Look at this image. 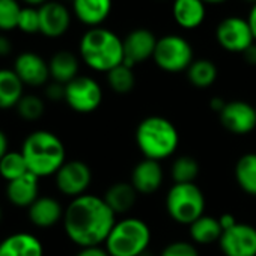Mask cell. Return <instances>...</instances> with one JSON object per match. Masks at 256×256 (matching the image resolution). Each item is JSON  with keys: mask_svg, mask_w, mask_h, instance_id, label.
Masks as SVG:
<instances>
[{"mask_svg": "<svg viewBox=\"0 0 256 256\" xmlns=\"http://www.w3.org/2000/svg\"><path fill=\"white\" fill-rule=\"evenodd\" d=\"M62 222L68 238L83 248L104 244L118 220L104 198L86 193L70 202Z\"/></svg>", "mask_w": 256, "mask_h": 256, "instance_id": "obj_1", "label": "cell"}, {"mask_svg": "<svg viewBox=\"0 0 256 256\" xmlns=\"http://www.w3.org/2000/svg\"><path fill=\"white\" fill-rule=\"evenodd\" d=\"M22 154L29 172L36 178L56 175L66 162L64 142L47 130L32 132L23 142Z\"/></svg>", "mask_w": 256, "mask_h": 256, "instance_id": "obj_2", "label": "cell"}, {"mask_svg": "<svg viewBox=\"0 0 256 256\" xmlns=\"http://www.w3.org/2000/svg\"><path fill=\"white\" fill-rule=\"evenodd\" d=\"M78 53L90 70L107 74L124 64V40L110 29L92 28L83 34Z\"/></svg>", "mask_w": 256, "mask_h": 256, "instance_id": "obj_3", "label": "cell"}, {"mask_svg": "<svg viewBox=\"0 0 256 256\" xmlns=\"http://www.w3.org/2000/svg\"><path fill=\"white\" fill-rule=\"evenodd\" d=\"M136 144L145 158L162 162L175 154L180 134L172 120L163 116H148L136 128Z\"/></svg>", "mask_w": 256, "mask_h": 256, "instance_id": "obj_4", "label": "cell"}, {"mask_svg": "<svg viewBox=\"0 0 256 256\" xmlns=\"http://www.w3.org/2000/svg\"><path fill=\"white\" fill-rule=\"evenodd\" d=\"M151 242L150 226L138 217L122 218L114 223L104 247L110 256H142Z\"/></svg>", "mask_w": 256, "mask_h": 256, "instance_id": "obj_5", "label": "cell"}, {"mask_svg": "<svg viewBox=\"0 0 256 256\" xmlns=\"http://www.w3.org/2000/svg\"><path fill=\"white\" fill-rule=\"evenodd\" d=\"M166 210L170 218L190 226L205 214V196L194 184H174L166 196Z\"/></svg>", "mask_w": 256, "mask_h": 256, "instance_id": "obj_6", "label": "cell"}, {"mask_svg": "<svg viewBox=\"0 0 256 256\" xmlns=\"http://www.w3.org/2000/svg\"><path fill=\"white\" fill-rule=\"evenodd\" d=\"M152 59L160 70L176 74L188 70L194 60V52L184 36L164 35L158 38Z\"/></svg>", "mask_w": 256, "mask_h": 256, "instance_id": "obj_7", "label": "cell"}, {"mask_svg": "<svg viewBox=\"0 0 256 256\" xmlns=\"http://www.w3.org/2000/svg\"><path fill=\"white\" fill-rule=\"evenodd\" d=\"M65 102L77 113H92L102 102V89L95 78L78 76L65 84Z\"/></svg>", "mask_w": 256, "mask_h": 256, "instance_id": "obj_8", "label": "cell"}, {"mask_svg": "<svg viewBox=\"0 0 256 256\" xmlns=\"http://www.w3.org/2000/svg\"><path fill=\"white\" fill-rule=\"evenodd\" d=\"M216 41L223 50L229 53H241V54L252 44H254V38L247 18L238 16L226 17L217 24Z\"/></svg>", "mask_w": 256, "mask_h": 256, "instance_id": "obj_9", "label": "cell"}, {"mask_svg": "<svg viewBox=\"0 0 256 256\" xmlns=\"http://www.w3.org/2000/svg\"><path fill=\"white\" fill-rule=\"evenodd\" d=\"M54 176L58 190L72 199L86 194V190L92 182L90 168L80 160L65 162V164L58 170Z\"/></svg>", "mask_w": 256, "mask_h": 256, "instance_id": "obj_10", "label": "cell"}, {"mask_svg": "<svg viewBox=\"0 0 256 256\" xmlns=\"http://www.w3.org/2000/svg\"><path fill=\"white\" fill-rule=\"evenodd\" d=\"M218 118L226 130L236 136L248 134L256 128V107L241 100L226 102Z\"/></svg>", "mask_w": 256, "mask_h": 256, "instance_id": "obj_11", "label": "cell"}, {"mask_svg": "<svg viewBox=\"0 0 256 256\" xmlns=\"http://www.w3.org/2000/svg\"><path fill=\"white\" fill-rule=\"evenodd\" d=\"M224 256H256V228L247 223H236L223 230L218 240Z\"/></svg>", "mask_w": 256, "mask_h": 256, "instance_id": "obj_12", "label": "cell"}, {"mask_svg": "<svg viewBox=\"0 0 256 256\" xmlns=\"http://www.w3.org/2000/svg\"><path fill=\"white\" fill-rule=\"evenodd\" d=\"M157 36L146 28L134 29L124 38V65L134 68V65L152 59Z\"/></svg>", "mask_w": 256, "mask_h": 256, "instance_id": "obj_13", "label": "cell"}, {"mask_svg": "<svg viewBox=\"0 0 256 256\" xmlns=\"http://www.w3.org/2000/svg\"><path fill=\"white\" fill-rule=\"evenodd\" d=\"M16 74L20 77L24 86L30 88H40L47 84L50 78V68L48 62L34 52H24L20 53L14 60Z\"/></svg>", "mask_w": 256, "mask_h": 256, "instance_id": "obj_14", "label": "cell"}, {"mask_svg": "<svg viewBox=\"0 0 256 256\" xmlns=\"http://www.w3.org/2000/svg\"><path fill=\"white\" fill-rule=\"evenodd\" d=\"M38 11L41 24L40 34L54 40L64 36L68 32L71 26V12L64 4L48 0L47 4L38 8Z\"/></svg>", "mask_w": 256, "mask_h": 256, "instance_id": "obj_15", "label": "cell"}, {"mask_svg": "<svg viewBox=\"0 0 256 256\" xmlns=\"http://www.w3.org/2000/svg\"><path fill=\"white\" fill-rule=\"evenodd\" d=\"M163 180L164 174L160 162L144 158L133 168L130 182L139 194H152L162 187Z\"/></svg>", "mask_w": 256, "mask_h": 256, "instance_id": "obj_16", "label": "cell"}, {"mask_svg": "<svg viewBox=\"0 0 256 256\" xmlns=\"http://www.w3.org/2000/svg\"><path fill=\"white\" fill-rule=\"evenodd\" d=\"M113 0H72V12L76 18L88 26L100 28L112 14Z\"/></svg>", "mask_w": 256, "mask_h": 256, "instance_id": "obj_17", "label": "cell"}, {"mask_svg": "<svg viewBox=\"0 0 256 256\" xmlns=\"http://www.w3.org/2000/svg\"><path fill=\"white\" fill-rule=\"evenodd\" d=\"M172 17L181 29H198L205 22L206 5L202 0H174Z\"/></svg>", "mask_w": 256, "mask_h": 256, "instance_id": "obj_18", "label": "cell"}, {"mask_svg": "<svg viewBox=\"0 0 256 256\" xmlns=\"http://www.w3.org/2000/svg\"><path fill=\"white\" fill-rule=\"evenodd\" d=\"M65 210L62 208L60 202L50 196L38 198L29 208L28 216L29 220L38 228H52L60 220H64Z\"/></svg>", "mask_w": 256, "mask_h": 256, "instance_id": "obj_19", "label": "cell"}, {"mask_svg": "<svg viewBox=\"0 0 256 256\" xmlns=\"http://www.w3.org/2000/svg\"><path fill=\"white\" fill-rule=\"evenodd\" d=\"M0 256H44V247L35 235L17 232L0 241Z\"/></svg>", "mask_w": 256, "mask_h": 256, "instance_id": "obj_20", "label": "cell"}, {"mask_svg": "<svg viewBox=\"0 0 256 256\" xmlns=\"http://www.w3.org/2000/svg\"><path fill=\"white\" fill-rule=\"evenodd\" d=\"M35 175L30 172L24 176L6 184V198L17 208H29L40 196V186Z\"/></svg>", "mask_w": 256, "mask_h": 256, "instance_id": "obj_21", "label": "cell"}, {"mask_svg": "<svg viewBox=\"0 0 256 256\" xmlns=\"http://www.w3.org/2000/svg\"><path fill=\"white\" fill-rule=\"evenodd\" d=\"M48 68H50V78L53 82H58L60 84H68L72 82L76 77H78V58L68 52V50H60L52 56L48 60Z\"/></svg>", "mask_w": 256, "mask_h": 256, "instance_id": "obj_22", "label": "cell"}, {"mask_svg": "<svg viewBox=\"0 0 256 256\" xmlns=\"http://www.w3.org/2000/svg\"><path fill=\"white\" fill-rule=\"evenodd\" d=\"M24 96V84L14 70L0 68V108L17 107Z\"/></svg>", "mask_w": 256, "mask_h": 256, "instance_id": "obj_23", "label": "cell"}, {"mask_svg": "<svg viewBox=\"0 0 256 256\" xmlns=\"http://www.w3.org/2000/svg\"><path fill=\"white\" fill-rule=\"evenodd\" d=\"M138 192L132 186V182H114L110 186L104 194L106 204L112 208V211L118 214H125L130 211L136 200H138Z\"/></svg>", "mask_w": 256, "mask_h": 256, "instance_id": "obj_24", "label": "cell"}, {"mask_svg": "<svg viewBox=\"0 0 256 256\" xmlns=\"http://www.w3.org/2000/svg\"><path fill=\"white\" fill-rule=\"evenodd\" d=\"M190 238L196 244H212L220 240L223 229L218 223V217L204 214L190 226Z\"/></svg>", "mask_w": 256, "mask_h": 256, "instance_id": "obj_25", "label": "cell"}, {"mask_svg": "<svg viewBox=\"0 0 256 256\" xmlns=\"http://www.w3.org/2000/svg\"><path fill=\"white\" fill-rule=\"evenodd\" d=\"M235 180L244 193L256 196V152H247L238 158L235 164Z\"/></svg>", "mask_w": 256, "mask_h": 256, "instance_id": "obj_26", "label": "cell"}, {"mask_svg": "<svg viewBox=\"0 0 256 256\" xmlns=\"http://www.w3.org/2000/svg\"><path fill=\"white\" fill-rule=\"evenodd\" d=\"M217 76L218 70L210 59H196L187 70L188 82L198 89H206L212 86L217 80Z\"/></svg>", "mask_w": 256, "mask_h": 256, "instance_id": "obj_27", "label": "cell"}, {"mask_svg": "<svg viewBox=\"0 0 256 256\" xmlns=\"http://www.w3.org/2000/svg\"><path fill=\"white\" fill-rule=\"evenodd\" d=\"M107 83L110 89L116 94H130L136 86V74L132 66L120 64L119 66L113 68L107 74Z\"/></svg>", "mask_w": 256, "mask_h": 256, "instance_id": "obj_28", "label": "cell"}, {"mask_svg": "<svg viewBox=\"0 0 256 256\" xmlns=\"http://www.w3.org/2000/svg\"><path fill=\"white\" fill-rule=\"evenodd\" d=\"M26 174H29V169H28V164L22 151L20 152L10 151L2 160H0V176L5 181L11 182L14 180L24 176Z\"/></svg>", "mask_w": 256, "mask_h": 256, "instance_id": "obj_29", "label": "cell"}, {"mask_svg": "<svg viewBox=\"0 0 256 256\" xmlns=\"http://www.w3.org/2000/svg\"><path fill=\"white\" fill-rule=\"evenodd\" d=\"M170 172L174 184H190L199 175V163L192 156H181L172 163Z\"/></svg>", "mask_w": 256, "mask_h": 256, "instance_id": "obj_30", "label": "cell"}, {"mask_svg": "<svg viewBox=\"0 0 256 256\" xmlns=\"http://www.w3.org/2000/svg\"><path fill=\"white\" fill-rule=\"evenodd\" d=\"M22 6L18 0H0V30L11 32L17 29Z\"/></svg>", "mask_w": 256, "mask_h": 256, "instance_id": "obj_31", "label": "cell"}, {"mask_svg": "<svg viewBox=\"0 0 256 256\" xmlns=\"http://www.w3.org/2000/svg\"><path fill=\"white\" fill-rule=\"evenodd\" d=\"M17 113L20 118H23L24 120H36L40 119L44 112H46V104L42 101V98H40L38 95H24L20 102L17 104Z\"/></svg>", "mask_w": 256, "mask_h": 256, "instance_id": "obj_32", "label": "cell"}, {"mask_svg": "<svg viewBox=\"0 0 256 256\" xmlns=\"http://www.w3.org/2000/svg\"><path fill=\"white\" fill-rule=\"evenodd\" d=\"M17 29H20L26 35L40 34L41 24H40V11H38V8H32V6L22 8Z\"/></svg>", "mask_w": 256, "mask_h": 256, "instance_id": "obj_33", "label": "cell"}, {"mask_svg": "<svg viewBox=\"0 0 256 256\" xmlns=\"http://www.w3.org/2000/svg\"><path fill=\"white\" fill-rule=\"evenodd\" d=\"M160 256H199V252L190 241H174L163 248Z\"/></svg>", "mask_w": 256, "mask_h": 256, "instance_id": "obj_34", "label": "cell"}, {"mask_svg": "<svg viewBox=\"0 0 256 256\" xmlns=\"http://www.w3.org/2000/svg\"><path fill=\"white\" fill-rule=\"evenodd\" d=\"M46 96L50 101H62V100H65V84H60L58 82H52L46 88Z\"/></svg>", "mask_w": 256, "mask_h": 256, "instance_id": "obj_35", "label": "cell"}, {"mask_svg": "<svg viewBox=\"0 0 256 256\" xmlns=\"http://www.w3.org/2000/svg\"><path fill=\"white\" fill-rule=\"evenodd\" d=\"M76 256H110L106 250V247L94 246V247H83Z\"/></svg>", "mask_w": 256, "mask_h": 256, "instance_id": "obj_36", "label": "cell"}, {"mask_svg": "<svg viewBox=\"0 0 256 256\" xmlns=\"http://www.w3.org/2000/svg\"><path fill=\"white\" fill-rule=\"evenodd\" d=\"M218 223H220V226H222L223 230H228V229L234 228L238 222H236V218L234 217V214L224 212V214H222V216L218 217Z\"/></svg>", "mask_w": 256, "mask_h": 256, "instance_id": "obj_37", "label": "cell"}, {"mask_svg": "<svg viewBox=\"0 0 256 256\" xmlns=\"http://www.w3.org/2000/svg\"><path fill=\"white\" fill-rule=\"evenodd\" d=\"M11 52H12V44H11V41H10L6 36L0 35V58L8 56Z\"/></svg>", "mask_w": 256, "mask_h": 256, "instance_id": "obj_38", "label": "cell"}, {"mask_svg": "<svg viewBox=\"0 0 256 256\" xmlns=\"http://www.w3.org/2000/svg\"><path fill=\"white\" fill-rule=\"evenodd\" d=\"M242 56H244V60H246L248 65L256 66V44H252V46L242 53Z\"/></svg>", "mask_w": 256, "mask_h": 256, "instance_id": "obj_39", "label": "cell"}, {"mask_svg": "<svg viewBox=\"0 0 256 256\" xmlns=\"http://www.w3.org/2000/svg\"><path fill=\"white\" fill-rule=\"evenodd\" d=\"M247 22H248V26L252 29V34H253V38H254V42H256V4L252 5V10L248 12Z\"/></svg>", "mask_w": 256, "mask_h": 256, "instance_id": "obj_40", "label": "cell"}, {"mask_svg": "<svg viewBox=\"0 0 256 256\" xmlns=\"http://www.w3.org/2000/svg\"><path fill=\"white\" fill-rule=\"evenodd\" d=\"M8 145H10V142H8V138H6L5 132L0 130V160H2L10 152L8 151Z\"/></svg>", "mask_w": 256, "mask_h": 256, "instance_id": "obj_41", "label": "cell"}, {"mask_svg": "<svg viewBox=\"0 0 256 256\" xmlns=\"http://www.w3.org/2000/svg\"><path fill=\"white\" fill-rule=\"evenodd\" d=\"M224 104H226V101H223V100L218 98V96H216V98L211 100V108H212L214 112H217V113H220V112L223 110Z\"/></svg>", "mask_w": 256, "mask_h": 256, "instance_id": "obj_42", "label": "cell"}, {"mask_svg": "<svg viewBox=\"0 0 256 256\" xmlns=\"http://www.w3.org/2000/svg\"><path fill=\"white\" fill-rule=\"evenodd\" d=\"M23 2L26 4V6H32V8H40V6H42L44 4H47L48 0H23Z\"/></svg>", "mask_w": 256, "mask_h": 256, "instance_id": "obj_43", "label": "cell"}, {"mask_svg": "<svg viewBox=\"0 0 256 256\" xmlns=\"http://www.w3.org/2000/svg\"><path fill=\"white\" fill-rule=\"evenodd\" d=\"M205 5H220V4H224L228 0H202Z\"/></svg>", "mask_w": 256, "mask_h": 256, "instance_id": "obj_44", "label": "cell"}, {"mask_svg": "<svg viewBox=\"0 0 256 256\" xmlns=\"http://www.w3.org/2000/svg\"><path fill=\"white\" fill-rule=\"evenodd\" d=\"M246 2H250L253 5V4H256V0H246Z\"/></svg>", "mask_w": 256, "mask_h": 256, "instance_id": "obj_45", "label": "cell"}, {"mask_svg": "<svg viewBox=\"0 0 256 256\" xmlns=\"http://www.w3.org/2000/svg\"><path fill=\"white\" fill-rule=\"evenodd\" d=\"M0 222H2V208H0Z\"/></svg>", "mask_w": 256, "mask_h": 256, "instance_id": "obj_46", "label": "cell"}]
</instances>
